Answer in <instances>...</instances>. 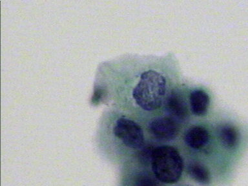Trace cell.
Listing matches in <instances>:
<instances>
[{
    "mask_svg": "<svg viewBox=\"0 0 248 186\" xmlns=\"http://www.w3.org/2000/svg\"><path fill=\"white\" fill-rule=\"evenodd\" d=\"M166 90V79L164 76L149 70L141 74L139 83L133 89V97L140 108L151 111L162 106Z\"/></svg>",
    "mask_w": 248,
    "mask_h": 186,
    "instance_id": "1",
    "label": "cell"
},
{
    "mask_svg": "<svg viewBox=\"0 0 248 186\" xmlns=\"http://www.w3.org/2000/svg\"><path fill=\"white\" fill-rule=\"evenodd\" d=\"M151 167L153 174L162 183L174 184L181 177L183 160L173 147H155Z\"/></svg>",
    "mask_w": 248,
    "mask_h": 186,
    "instance_id": "2",
    "label": "cell"
},
{
    "mask_svg": "<svg viewBox=\"0 0 248 186\" xmlns=\"http://www.w3.org/2000/svg\"><path fill=\"white\" fill-rule=\"evenodd\" d=\"M114 135L125 146L140 149L143 146L144 135L141 126L129 118H120L116 122L113 130Z\"/></svg>",
    "mask_w": 248,
    "mask_h": 186,
    "instance_id": "3",
    "label": "cell"
},
{
    "mask_svg": "<svg viewBox=\"0 0 248 186\" xmlns=\"http://www.w3.org/2000/svg\"><path fill=\"white\" fill-rule=\"evenodd\" d=\"M149 133L160 141L173 140L180 133V124L169 116L151 120L148 124Z\"/></svg>",
    "mask_w": 248,
    "mask_h": 186,
    "instance_id": "4",
    "label": "cell"
},
{
    "mask_svg": "<svg viewBox=\"0 0 248 186\" xmlns=\"http://www.w3.org/2000/svg\"><path fill=\"white\" fill-rule=\"evenodd\" d=\"M165 110L169 117L179 124L185 122L189 118L186 101L177 91H173L169 95L165 102Z\"/></svg>",
    "mask_w": 248,
    "mask_h": 186,
    "instance_id": "5",
    "label": "cell"
},
{
    "mask_svg": "<svg viewBox=\"0 0 248 186\" xmlns=\"http://www.w3.org/2000/svg\"><path fill=\"white\" fill-rule=\"evenodd\" d=\"M209 134L205 128L194 126L189 128L184 135L186 144L193 149L203 148L208 143Z\"/></svg>",
    "mask_w": 248,
    "mask_h": 186,
    "instance_id": "6",
    "label": "cell"
},
{
    "mask_svg": "<svg viewBox=\"0 0 248 186\" xmlns=\"http://www.w3.org/2000/svg\"><path fill=\"white\" fill-rule=\"evenodd\" d=\"M189 102L192 112L196 116H202L207 113L210 100L204 91L195 89L190 94Z\"/></svg>",
    "mask_w": 248,
    "mask_h": 186,
    "instance_id": "7",
    "label": "cell"
},
{
    "mask_svg": "<svg viewBox=\"0 0 248 186\" xmlns=\"http://www.w3.org/2000/svg\"><path fill=\"white\" fill-rule=\"evenodd\" d=\"M218 137L223 146L229 149L237 146L239 140L237 130L230 124L220 126L218 129Z\"/></svg>",
    "mask_w": 248,
    "mask_h": 186,
    "instance_id": "8",
    "label": "cell"
},
{
    "mask_svg": "<svg viewBox=\"0 0 248 186\" xmlns=\"http://www.w3.org/2000/svg\"><path fill=\"white\" fill-rule=\"evenodd\" d=\"M187 172L198 183L207 185L211 182V174L206 167L201 163L191 162L188 164Z\"/></svg>",
    "mask_w": 248,
    "mask_h": 186,
    "instance_id": "9",
    "label": "cell"
},
{
    "mask_svg": "<svg viewBox=\"0 0 248 186\" xmlns=\"http://www.w3.org/2000/svg\"><path fill=\"white\" fill-rule=\"evenodd\" d=\"M134 186H163V183L154 174L141 172L135 178Z\"/></svg>",
    "mask_w": 248,
    "mask_h": 186,
    "instance_id": "10",
    "label": "cell"
},
{
    "mask_svg": "<svg viewBox=\"0 0 248 186\" xmlns=\"http://www.w3.org/2000/svg\"><path fill=\"white\" fill-rule=\"evenodd\" d=\"M155 147L153 145H147L140 149L138 158L143 166H148L152 163L153 154Z\"/></svg>",
    "mask_w": 248,
    "mask_h": 186,
    "instance_id": "11",
    "label": "cell"
},
{
    "mask_svg": "<svg viewBox=\"0 0 248 186\" xmlns=\"http://www.w3.org/2000/svg\"><path fill=\"white\" fill-rule=\"evenodd\" d=\"M103 96H104V91H103L102 89H96L92 98L93 104H98V103H100Z\"/></svg>",
    "mask_w": 248,
    "mask_h": 186,
    "instance_id": "12",
    "label": "cell"
}]
</instances>
